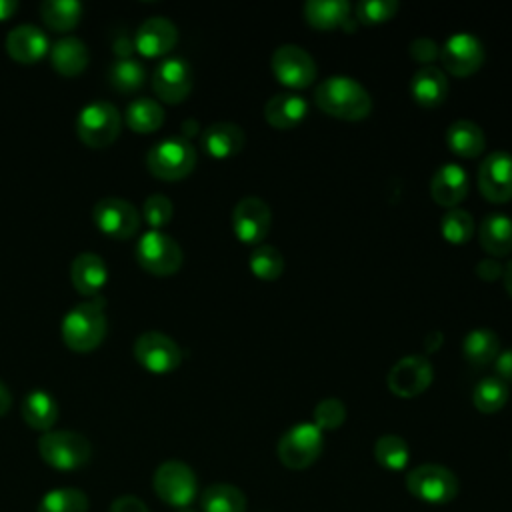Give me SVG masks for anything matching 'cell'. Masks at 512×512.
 <instances>
[{
  "label": "cell",
  "mask_w": 512,
  "mask_h": 512,
  "mask_svg": "<svg viewBox=\"0 0 512 512\" xmlns=\"http://www.w3.org/2000/svg\"><path fill=\"white\" fill-rule=\"evenodd\" d=\"M108 332V318H106V298L102 294L94 298H86L72 306L60 324L62 342L80 354H88L96 350Z\"/></svg>",
  "instance_id": "cell-1"
},
{
  "label": "cell",
  "mask_w": 512,
  "mask_h": 512,
  "mask_svg": "<svg viewBox=\"0 0 512 512\" xmlns=\"http://www.w3.org/2000/svg\"><path fill=\"white\" fill-rule=\"evenodd\" d=\"M316 106L336 118L360 120L372 110V96L368 90L352 76L334 74L324 78L314 88Z\"/></svg>",
  "instance_id": "cell-2"
},
{
  "label": "cell",
  "mask_w": 512,
  "mask_h": 512,
  "mask_svg": "<svg viewBox=\"0 0 512 512\" xmlns=\"http://www.w3.org/2000/svg\"><path fill=\"white\" fill-rule=\"evenodd\" d=\"M40 458L54 470L72 472L88 464L92 446L88 438L74 430H48L38 438Z\"/></svg>",
  "instance_id": "cell-3"
},
{
  "label": "cell",
  "mask_w": 512,
  "mask_h": 512,
  "mask_svg": "<svg viewBox=\"0 0 512 512\" xmlns=\"http://www.w3.org/2000/svg\"><path fill=\"white\" fill-rule=\"evenodd\" d=\"M196 166V150L184 136H170L156 142L146 154L148 172L166 182L186 178Z\"/></svg>",
  "instance_id": "cell-4"
},
{
  "label": "cell",
  "mask_w": 512,
  "mask_h": 512,
  "mask_svg": "<svg viewBox=\"0 0 512 512\" xmlns=\"http://www.w3.org/2000/svg\"><path fill=\"white\" fill-rule=\"evenodd\" d=\"M122 130V116L112 102L98 100L86 104L76 116V134L88 148L114 144Z\"/></svg>",
  "instance_id": "cell-5"
},
{
  "label": "cell",
  "mask_w": 512,
  "mask_h": 512,
  "mask_svg": "<svg viewBox=\"0 0 512 512\" xmlns=\"http://www.w3.org/2000/svg\"><path fill=\"white\" fill-rule=\"evenodd\" d=\"M322 446V430L314 422H298L280 436L276 454L286 468L304 470L318 460Z\"/></svg>",
  "instance_id": "cell-6"
},
{
  "label": "cell",
  "mask_w": 512,
  "mask_h": 512,
  "mask_svg": "<svg viewBox=\"0 0 512 512\" xmlns=\"http://www.w3.org/2000/svg\"><path fill=\"white\" fill-rule=\"evenodd\" d=\"M408 492L426 504H448L458 494L456 474L442 464H420L406 474Z\"/></svg>",
  "instance_id": "cell-7"
},
{
  "label": "cell",
  "mask_w": 512,
  "mask_h": 512,
  "mask_svg": "<svg viewBox=\"0 0 512 512\" xmlns=\"http://www.w3.org/2000/svg\"><path fill=\"white\" fill-rule=\"evenodd\" d=\"M136 260L154 276H172L180 270L184 254L170 234L162 230H148L136 244Z\"/></svg>",
  "instance_id": "cell-8"
},
{
  "label": "cell",
  "mask_w": 512,
  "mask_h": 512,
  "mask_svg": "<svg viewBox=\"0 0 512 512\" xmlns=\"http://www.w3.org/2000/svg\"><path fill=\"white\" fill-rule=\"evenodd\" d=\"M152 486L162 502L174 508H188L196 496L198 482L194 470L186 462L166 460L156 468Z\"/></svg>",
  "instance_id": "cell-9"
},
{
  "label": "cell",
  "mask_w": 512,
  "mask_h": 512,
  "mask_svg": "<svg viewBox=\"0 0 512 512\" xmlns=\"http://www.w3.org/2000/svg\"><path fill=\"white\" fill-rule=\"evenodd\" d=\"M136 362L152 374H168L182 362V348L174 338L164 332H142L132 346Z\"/></svg>",
  "instance_id": "cell-10"
},
{
  "label": "cell",
  "mask_w": 512,
  "mask_h": 512,
  "mask_svg": "<svg viewBox=\"0 0 512 512\" xmlns=\"http://www.w3.org/2000/svg\"><path fill=\"white\" fill-rule=\"evenodd\" d=\"M92 220L102 234L116 240H128L140 228L138 208L118 196L100 198L92 208Z\"/></svg>",
  "instance_id": "cell-11"
},
{
  "label": "cell",
  "mask_w": 512,
  "mask_h": 512,
  "mask_svg": "<svg viewBox=\"0 0 512 512\" xmlns=\"http://www.w3.org/2000/svg\"><path fill=\"white\" fill-rule=\"evenodd\" d=\"M434 378L430 360L424 354H408L400 358L386 376L388 388L400 398H412L422 394Z\"/></svg>",
  "instance_id": "cell-12"
},
{
  "label": "cell",
  "mask_w": 512,
  "mask_h": 512,
  "mask_svg": "<svg viewBox=\"0 0 512 512\" xmlns=\"http://www.w3.org/2000/svg\"><path fill=\"white\" fill-rule=\"evenodd\" d=\"M192 84V66L188 64V60L178 56L164 58L152 74L154 94L158 96V100L166 104H180L182 100H186L192 90Z\"/></svg>",
  "instance_id": "cell-13"
},
{
  "label": "cell",
  "mask_w": 512,
  "mask_h": 512,
  "mask_svg": "<svg viewBox=\"0 0 512 512\" xmlns=\"http://www.w3.org/2000/svg\"><path fill=\"white\" fill-rule=\"evenodd\" d=\"M272 70L290 88H306L316 78L314 58L298 44H280L272 54Z\"/></svg>",
  "instance_id": "cell-14"
},
{
  "label": "cell",
  "mask_w": 512,
  "mask_h": 512,
  "mask_svg": "<svg viewBox=\"0 0 512 512\" xmlns=\"http://www.w3.org/2000/svg\"><path fill=\"white\" fill-rule=\"evenodd\" d=\"M270 206L258 196H244L232 210V230L244 244H260L270 230Z\"/></svg>",
  "instance_id": "cell-15"
},
{
  "label": "cell",
  "mask_w": 512,
  "mask_h": 512,
  "mask_svg": "<svg viewBox=\"0 0 512 512\" xmlns=\"http://www.w3.org/2000/svg\"><path fill=\"white\" fill-rule=\"evenodd\" d=\"M440 60L454 76H470L484 62V46L472 32H454L442 44Z\"/></svg>",
  "instance_id": "cell-16"
},
{
  "label": "cell",
  "mask_w": 512,
  "mask_h": 512,
  "mask_svg": "<svg viewBox=\"0 0 512 512\" xmlns=\"http://www.w3.org/2000/svg\"><path fill=\"white\" fill-rule=\"evenodd\" d=\"M478 188L492 202L512 198V154L506 150L490 152L478 168Z\"/></svg>",
  "instance_id": "cell-17"
},
{
  "label": "cell",
  "mask_w": 512,
  "mask_h": 512,
  "mask_svg": "<svg viewBox=\"0 0 512 512\" xmlns=\"http://www.w3.org/2000/svg\"><path fill=\"white\" fill-rule=\"evenodd\" d=\"M176 42H178V28L166 16L146 18L134 34V46L146 58H158L168 54L176 46Z\"/></svg>",
  "instance_id": "cell-18"
},
{
  "label": "cell",
  "mask_w": 512,
  "mask_h": 512,
  "mask_svg": "<svg viewBox=\"0 0 512 512\" xmlns=\"http://www.w3.org/2000/svg\"><path fill=\"white\" fill-rule=\"evenodd\" d=\"M6 52L18 64H34L50 52V42L42 28L18 24L6 34Z\"/></svg>",
  "instance_id": "cell-19"
},
{
  "label": "cell",
  "mask_w": 512,
  "mask_h": 512,
  "mask_svg": "<svg viewBox=\"0 0 512 512\" xmlns=\"http://www.w3.org/2000/svg\"><path fill=\"white\" fill-rule=\"evenodd\" d=\"M70 280L78 294L84 298H94L108 282V268L100 254L80 252L70 266Z\"/></svg>",
  "instance_id": "cell-20"
},
{
  "label": "cell",
  "mask_w": 512,
  "mask_h": 512,
  "mask_svg": "<svg viewBox=\"0 0 512 512\" xmlns=\"http://www.w3.org/2000/svg\"><path fill=\"white\" fill-rule=\"evenodd\" d=\"M430 192L438 204H442L446 208H454L468 194L466 170L456 162L442 164L430 180Z\"/></svg>",
  "instance_id": "cell-21"
},
{
  "label": "cell",
  "mask_w": 512,
  "mask_h": 512,
  "mask_svg": "<svg viewBox=\"0 0 512 512\" xmlns=\"http://www.w3.org/2000/svg\"><path fill=\"white\" fill-rule=\"evenodd\" d=\"M52 68L66 78H74L82 74L90 62V54L86 44L76 36H64L50 46L48 52Z\"/></svg>",
  "instance_id": "cell-22"
},
{
  "label": "cell",
  "mask_w": 512,
  "mask_h": 512,
  "mask_svg": "<svg viewBox=\"0 0 512 512\" xmlns=\"http://www.w3.org/2000/svg\"><path fill=\"white\" fill-rule=\"evenodd\" d=\"M410 92L420 106L434 108L448 96V78L444 70L434 64L420 66L410 78Z\"/></svg>",
  "instance_id": "cell-23"
},
{
  "label": "cell",
  "mask_w": 512,
  "mask_h": 512,
  "mask_svg": "<svg viewBox=\"0 0 512 512\" xmlns=\"http://www.w3.org/2000/svg\"><path fill=\"white\" fill-rule=\"evenodd\" d=\"M308 112V102L296 92L272 94L264 104V118L270 126L288 130L302 122Z\"/></svg>",
  "instance_id": "cell-24"
},
{
  "label": "cell",
  "mask_w": 512,
  "mask_h": 512,
  "mask_svg": "<svg viewBox=\"0 0 512 512\" xmlns=\"http://www.w3.org/2000/svg\"><path fill=\"white\" fill-rule=\"evenodd\" d=\"M246 142L244 130L234 122H214L202 132V148L212 158H228L242 150Z\"/></svg>",
  "instance_id": "cell-25"
},
{
  "label": "cell",
  "mask_w": 512,
  "mask_h": 512,
  "mask_svg": "<svg viewBox=\"0 0 512 512\" xmlns=\"http://www.w3.org/2000/svg\"><path fill=\"white\" fill-rule=\"evenodd\" d=\"M20 414L24 418V422L38 432H48L52 430V426L58 420V402L54 400V396L46 390H32L24 396L22 404H20Z\"/></svg>",
  "instance_id": "cell-26"
},
{
  "label": "cell",
  "mask_w": 512,
  "mask_h": 512,
  "mask_svg": "<svg viewBox=\"0 0 512 512\" xmlns=\"http://www.w3.org/2000/svg\"><path fill=\"white\" fill-rule=\"evenodd\" d=\"M480 244L482 248L498 258L512 252V218L502 212H490L482 218L480 230Z\"/></svg>",
  "instance_id": "cell-27"
},
{
  "label": "cell",
  "mask_w": 512,
  "mask_h": 512,
  "mask_svg": "<svg viewBox=\"0 0 512 512\" xmlns=\"http://www.w3.org/2000/svg\"><path fill=\"white\" fill-rule=\"evenodd\" d=\"M446 142H448V148L462 158H474L486 148L484 130L476 122L466 118L454 120L448 126Z\"/></svg>",
  "instance_id": "cell-28"
},
{
  "label": "cell",
  "mask_w": 512,
  "mask_h": 512,
  "mask_svg": "<svg viewBox=\"0 0 512 512\" xmlns=\"http://www.w3.org/2000/svg\"><path fill=\"white\" fill-rule=\"evenodd\" d=\"M124 120L132 132L150 134L164 124V108L154 98H134L124 112Z\"/></svg>",
  "instance_id": "cell-29"
},
{
  "label": "cell",
  "mask_w": 512,
  "mask_h": 512,
  "mask_svg": "<svg viewBox=\"0 0 512 512\" xmlns=\"http://www.w3.org/2000/svg\"><path fill=\"white\" fill-rule=\"evenodd\" d=\"M462 352L472 366H486L496 360L500 352V338L490 328H474L464 336Z\"/></svg>",
  "instance_id": "cell-30"
},
{
  "label": "cell",
  "mask_w": 512,
  "mask_h": 512,
  "mask_svg": "<svg viewBox=\"0 0 512 512\" xmlns=\"http://www.w3.org/2000/svg\"><path fill=\"white\" fill-rule=\"evenodd\" d=\"M84 6L78 0H44L40 4V16L44 24L54 32H70L82 20Z\"/></svg>",
  "instance_id": "cell-31"
},
{
  "label": "cell",
  "mask_w": 512,
  "mask_h": 512,
  "mask_svg": "<svg viewBox=\"0 0 512 512\" xmlns=\"http://www.w3.org/2000/svg\"><path fill=\"white\" fill-rule=\"evenodd\" d=\"M204 512H246V496L234 484H212L200 496Z\"/></svg>",
  "instance_id": "cell-32"
},
{
  "label": "cell",
  "mask_w": 512,
  "mask_h": 512,
  "mask_svg": "<svg viewBox=\"0 0 512 512\" xmlns=\"http://www.w3.org/2000/svg\"><path fill=\"white\" fill-rule=\"evenodd\" d=\"M350 4L346 0H308L304 4V16L308 24L320 30L336 28L346 20Z\"/></svg>",
  "instance_id": "cell-33"
},
{
  "label": "cell",
  "mask_w": 512,
  "mask_h": 512,
  "mask_svg": "<svg viewBox=\"0 0 512 512\" xmlns=\"http://www.w3.org/2000/svg\"><path fill=\"white\" fill-rule=\"evenodd\" d=\"M108 84L122 94H130L136 92L144 86L146 80V68L142 62L134 60V58H126V60H116L110 64L108 68Z\"/></svg>",
  "instance_id": "cell-34"
},
{
  "label": "cell",
  "mask_w": 512,
  "mask_h": 512,
  "mask_svg": "<svg viewBox=\"0 0 512 512\" xmlns=\"http://www.w3.org/2000/svg\"><path fill=\"white\" fill-rule=\"evenodd\" d=\"M38 512H88V496L74 486H60L42 496Z\"/></svg>",
  "instance_id": "cell-35"
},
{
  "label": "cell",
  "mask_w": 512,
  "mask_h": 512,
  "mask_svg": "<svg viewBox=\"0 0 512 512\" xmlns=\"http://www.w3.org/2000/svg\"><path fill=\"white\" fill-rule=\"evenodd\" d=\"M506 400H508V386L498 376H486L478 380V384L472 390V402L484 414L498 412L506 404Z\"/></svg>",
  "instance_id": "cell-36"
},
{
  "label": "cell",
  "mask_w": 512,
  "mask_h": 512,
  "mask_svg": "<svg viewBox=\"0 0 512 512\" xmlns=\"http://www.w3.org/2000/svg\"><path fill=\"white\" fill-rule=\"evenodd\" d=\"M374 458L386 470H402L410 460V448L404 438L384 434L374 442Z\"/></svg>",
  "instance_id": "cell-37"
},
{
  "label": "cell",
  "mask_w": 512,
  "mask_h": 512,
  "mask_svg": "<svg viewBox=\"0 0 512 512\" xmlns=\"http://www.w3.org/2000/svg\"><path fill=\"white\" fill-rule=\"evenodd\" d=\"M248 266L260 280H276L284 272V258L276 246L258 244L250 252Z\"/></svg>",
  "instance_id": "cell-38"
},
{
  "label": "cell",
  "mask_w": 512,
  "mask_h": 512,
  "mask_svg": "<svg viewBox=\"0 0 512 512\" xmlns=\"http://www.w3.org/2000/svg\"><path fill=\"white\" fill-rule=\"evenodd\" d=\"M440 232L450 244H464L474 234V218L464 208H448L440 218Z\"/></svg>",
  "instance_id": "cell-39"
},
{
  "label": "cell",
  "mask_w": 512,
  "mask_h": 512,
  "mask_svg": "<svg viewBox=\"0 0 512 512\" xmlns=\"http://www.w3.org/2000/svg\"><path fill=\"white\" fill-rule=\"evenodd\" d=\"M172 214H174V204L164 194H158V192L150 194L142 202V216L150 226V230H162L172 220Z\"/></svg>",
  "instance_id": "cell-40"
},
{
  "label": "cell",
  "mask_w": 512,
  "mask_h": 512,
  "mask_svg": "<svg viewBox=\"0 0 512 512\" xmlns=\"http://www.w3.org/2000/svg\"><path fill=\"white\" fill-rule=\"evenodd\" d=\"M346 420V406L340 398H322L314 406V424L324 432V430H336L342 426Z\"/></svg>",
  "instance_id": "cell-41"
},
{
  "label": "cell",
  "mask_w": 512,
  "mask_h": 512,
  "mask_svg": "<svg viewBox=\"0 0 512 512\" xmlns=\"http://www.w3.org/2000/svg\"><path fill=\"white\" fill-rule=\"evenodd\" d=\"M398 10L396 0H362L356 4V16L364 24H380L390 20Z\"/></svg>",
  "instance_id": "cell-42"
},
{
  "label": "cell",
  "mask_w": 512,
  "mask_h": 512,
  "mask_svg": "<svg viewBox=\"0 0 512 512\" xmlns=\"http://www.w3.org/2000/svg\"><path fill=\"white\" fill-rule=\"evenodd\" d=\"M408 52H410V56H412L414 60L424 62V66H426V64H430L432 60H436V58H438V54H440V46H438L432 38L420 36V38H414V40L410 42Z\"/></svg>",
  "instance_id": "cell-43"
},
{
  "label": "cell",
  "mask_w": 512,
  "mask_h": 512,
  "mask_svg": "<svg viewBox=\"0 0 512 512\" xmlns=\"http://www.w3.org/2000/svg\"><path fill=\"white\" fill-rule=\"evenodd\" d=\"M108 512H150V510H148V506H146L140 498L126 494V496L116 498V500L110 504V510H108Z\"/></svg>",
  "instance_id": "cell-44"
},
{
  "label": "cell",
  "mask_w": 512,
  "mask_h": 512,
  "mask_svg": "<svg viewBox=\"0 0 512 512\" xmlns=\"http://www.w3.org/2000/svg\"><path fill=\"white\" fill-rule=\"evenodd\" d=\"M476 272H478V276L484 278V280H494V278H498V276L504 274V268H502V264H500L494 256H486V258H482V260L476 264Z\"/></svg>",
  "instance_id": "cell-45"
},
{
  "label": "cell",
  "mask_w": 512,
  "mask_h": 512,
  "mask_svg": "<svg viewBox=\"0 0 512 512\" xmlns=\"http://www.w3.org/2000/svg\"><path fill=\"white\" fill-rule=\"evenodd\" d=\"M496 374L504 382H512V348L498 352L496 356Z\"/></svg>",
  "instance_id": "cell-46"
},
{
  "label": "cell",
  "mask_w": 512,
  "mask_h": 512,
  "mask_svg": "<svg viewBox=\"0 0 512 512\" xmlns=\"http://www.w3.org/2000/svg\"><path fill=\"white\" fill-rule=\"evenodd\" d=\"M112 50H114V54H116V58H118V60H126V58H130V56H132V52L136 50V46H134V38H130V36H126V34L116 36V38H114V42H112Z\"/></svg>",
  "instance_id": "cell-47"
},
{
  "label": "cell",
  "mask_w": 512,
  "mask_h": 512,
  "mask_svg": "<svg viewBox=\"0 0 512 512\" xmlns=\"http://www.w3.org/2000/svg\"><path fill=\"white\" fill-rule=\"evenodd\" d=\"M18 2L16 0H0V22L12 18L18 12Z\"/></svg>",
  "instance_id": "cell-48"
},
{
  "label": "cell",
  "mask_w": 512,
  "mask_h": 512,
  "mask_svg": "<svg viewBox=\"0 0 512 512\" xmlns=\"http://www.w3.org/2000/svg\"><path fill=\"white\" fill-rule=\"evenodd\" d=\"M10 406H12V394L6 388V384L0 380V418L10 410Z\"/></svg>",
  "instance_id": "cell-49"
},
{
  "label": "cell",
  "mask_w": 512,
  "mask_h": 512,
  "mask_svg": "<svg viewBox=\"0 0 512 512\" xmlns=\"http://www.w3.org/2000/svg\"><path fill=\"white\" fill-rule=\"evenodd\" d=\"M504 286H506V290H508V294L512 296V260L506 264V268H504Z\"/></svg>",
  "instance_id": "cell-50"
},
{
  "label": "cell",
  "mask_w": 512,
  "mask_h": 512,
  "mask_svg": "<svg viewBox=\"0 0 512 512\" xmlns=\"http://www.w3.org/2000/svg\"><path fill=\"white\" fill-rule=\"evenodd\" d=\"M178 512H194V510H190V508H180Z\"/></svg>",
  "instance_id": "cell-51"
}]
</instances>
